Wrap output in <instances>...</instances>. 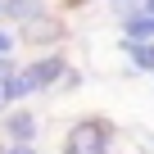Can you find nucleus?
<instances>
[{"label":"nucleus","instance_id":"1","mask_svg":"<svg viewBox=\"0 0 154 154\" xmlns=\"http://www.w3.org/2000/svg\"><path fill=\"white\" fill-rule=\"evenodd\" d=\"M68 72V59L63 54H45V59H32L27 68L14 72V100H27V95H41L45 86H54L59 77Z\"/></svg>","mask_w":154,"mask_h":154},{"label":"nucleus","instance_id":"2","mask_svg":"<svg viewBox=\"0 0 154 154\" xmlns=\"http://www.w3.org/2000/svg\"><path fill=\"white\" fill-rule=\"evenodd\" d=\"M109 136H113V127L104 118H82L68 127L63 154H109Z\"/></svg>","mask_w":154,"mask_h":154},{"label":"nucleus","instance_id":"3","mask_svg":"<svg viewBox=\"0 0 154 154\" xmlns=\"http://www.w3.org/2000/svg\"><path fill=\"white\" fill-rule=\"evenodd\" d=\"M118 14H122V41L127 45H154V14L145 9V5H118Z\"/></svg>","mask_w":154,"mask_h":154},{"label":"nucleus","instance_id":"4","mask_svg":"<svg viewBox=\"0 0 154 154\" xmlns=\"http://www.w3.org/2000/svg\"><path fill=\"white\" fill-rule=\"evenodd\" d=\"M36 113H27V109H18V113H5V136L14 140V145H32L36 140Z\"/></svg>","mask_w":154,"mask_h":154},{"label":"nucleus","instance_id":"5","mask_svg":"<svg viewBox=\"0 0 154 154\" xmlns=\"http://www.w3.org/2000/svg\"><path fill=\"white\" fill-rule=\"evenodd\" d=\"M59 36H63V23H59V18H50V14H41V18L23 23V41H32V45H41V41H59Z\"/></svg>","mask_w":154,"mask_h":154},{"label":"nucleus","instance_id":"6","mask_svg":"<svg viewBox=\"0 0 154 154\" xmlns=\"http://www.w3.org/2000/svg\"><path fill=\"white\" fill-rule=\"evenodd\" d=\"M14 59H5V63H0V113H5L9 104H14Z\"/></svg>","mask_w":154,"mask_h":154},{"label":"nucleus","instance_id":"7","mask_svg":"<svg viewBox=\"0 0 154 154\" xmlns=\"http://www.w3.org/2000/svg\"><path fill=\"white\" fill-rule=\"evenodd\" d=\"M127 54H131V68L154 72V45H127Z\"/></svg>","mask_w":154,"mask_h":154},{"label":"nucleus","instance_id":"8","mask_svg":"<svg viewBox=\"0 0 154 154\" xmlns=\"http://www.w3.org/2000/svg\"><path fill=\"white\" fill-rule=\"evenodd\" d=\"M41 14H45V9H41V5H27V0L5 5V18H27V23H32V18H41Z\"/></svg>","mask_w":154,"mask_h":154},{"label":"nucleus","instance_id":"9","mask_svg":"<svg viewBox=\"0 0 154 154\" xmlns=\"http://www.w3.org/2000/svg\"><path fill=\"white\" fill-rule=\"evenodd\" d=\"M9 50H14V36H9V32H0V63L9 59Z\"/></svg>","mask_w":154,"mask_h":154},{"label":"nucleus","instance_id":"10","mask_svg":"<svg viewBox=\"0 0 154 154\" xmlns=\"http://www.w3.org/2000/svg\"><path fill=\"white\" fill-rule=\"evenodd\" d=\"M5 154H41V149H36V145H9Z\"/></svg>","mask_w":154,"mask_h":154},{"label":"nucleus","instance_id":"11","mask_svg":"<svg viewBox=\"0 0 154 154\" xmlns=\"http://www.w3.org/2000/svg\"><path fill=\"white\" fill-rule=\"evenodd\" d=\"M145 9H149V14H154V0H149V5H145Z\"/></svg>","mask_w":154,"mask_h":154},{"label":"nucleus","instance_id":"12","mask_svg":"<svg viewBox=\"0 0 154 154\" xmlns=\"http://www.w3.org/2000/svg\"><path fill=\"white\" fill-rule=\"evenodd\" d=\"M0 18H5V5H0Z\"/></svg>","mask_w":154,"mask_h":154}]
</instances>
